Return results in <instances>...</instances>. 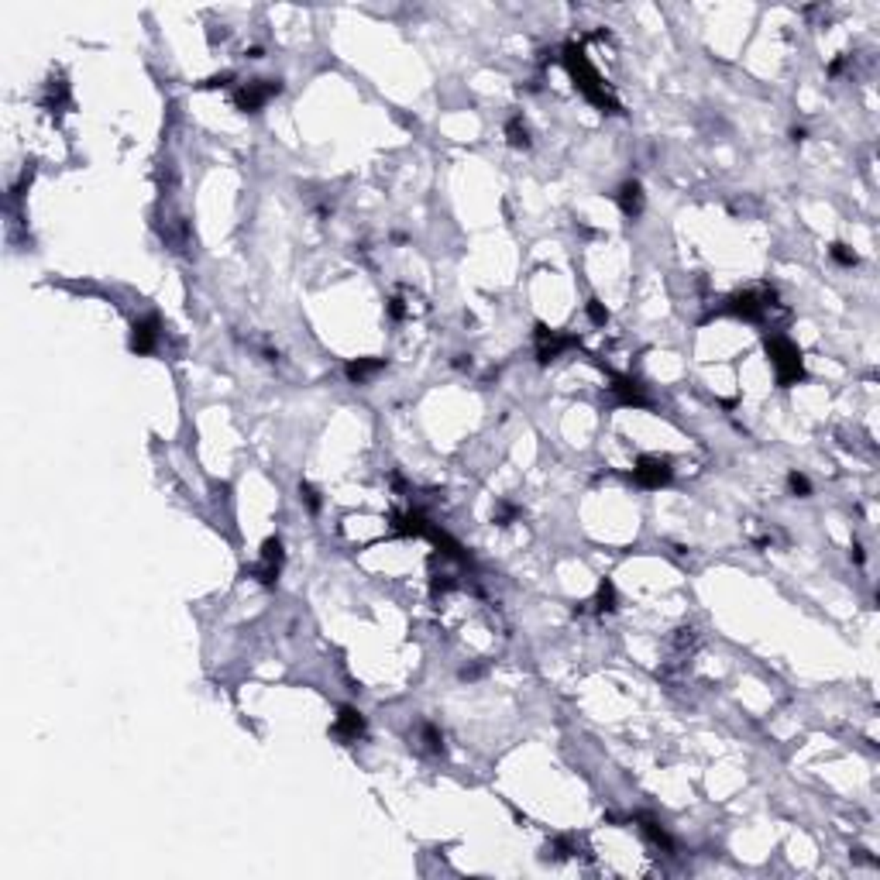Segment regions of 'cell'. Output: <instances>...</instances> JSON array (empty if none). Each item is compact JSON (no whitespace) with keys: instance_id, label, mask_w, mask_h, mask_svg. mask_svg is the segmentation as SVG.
<instances>
[{"instance_id":"9","label":"cell","mask_w":880,"mask_h":880,"mask_svg":"<svg viewBox=\"0 0 880 880\" xmlns=\"http://www.w3.org/2000/svg\"><path fill=\"white\" fill-rule=\"evenodd\" d=\"M361 733H365V719H361V712L351 708V705H341L337 722H334V736H337L341 743H358V736H361Z\"/></svg>"},{"instance_id":"11","label":"cell","mask_w":880,"mask_h":880,"mask_svg":"<svg viewBox=\"0 0 880 880\" xmlns=\"http://www.w3.org/2000/svg\"><path fill=\"white\" fill-rule=\"evenodd\" d=\"M633 822H637V829L643 832V835L650 839V842H653V846H657V849H664V853H671V849H674V839L667 835V829H664L660 822L653 819V815H637Z\"/></svg>"},{"instance_id":"1","label":"cell","mask_w":880,"mask_h":880,"mask_svg":"<svg viewBox=\"0 0 880 880\" xmlns=\"http://www.w3.org/2000/svg\"><path fill=\"white\" fill-rule=\"evenodd\" d=\"M564 65H568V72H571L575 86L585 93L595 107H602V111H609V114H619V104L612 100V93L605 90L602 76L595 72V65L585 59V52H582L578 45H564Z\"/></svg>"},{"instance_id":"2","label":"cell","mask_w":880,"mask_h":880,"mask_svg":"<svg viewBox=\"0 0 880 880\" xmlns=\"http://www.w3.org/2000/svg\"><path fill=\"white\" fill-rule=\"evenodd\" d=\"M767 354H770L774 371H777V382H781L784 389H791V385H798V382L805 378L801 351H798V344L787 341L784 334H770V337H767Z\"/></svg>"},{"instance_id":"20","label":"cell","mask_w":880,"mask_h":880,"mask_svg":"<svg viewBox=\"0 0 880 880\" xmlns=\"http://www.w3.org/2000/svg\"><path fill=\"white\" fill-rule=\"evenodd\" d=\"M588 317H591V323L605 327V320H609V310H605V306H602V303L591 296V299H588Z\"/></svg>"},{"instance_id":"3","label":"cell","mask_w":880,"mask_h":880,"mask_svg":"<svg viewBox=\"0 0 880 880\" xmlns=\"http://www.w3.org/2000/svg\"><path fill=\"white\" fill-rule=\"evenodd\" d=\"M282 90V83L279 79H251V83H244L241 90L234 93V104L237 111H244V114H258L275 93Z\"/></svg>"},{"instance_id":"14","label":"cell","mask_w":880,"mask_h":880,"mask_svg":"<svg viewBox=\"0 0 880 880\" xmlns=\"http://www.w3.org/2000/svg\"><path fill=\"white\" fill-rule=\"evenodd\" d=\"M506 138L513 148H529V127L523 124V118H513L506 124Z\"/></svg>"},{"instance_id":"13","label":"cell","mask_w":880,"mask_h":880,"mask_svg":"<svg viewBox=\"0 0 880 880\" xmlns=\"http://www.w3.org/2000/svg\"><path fill=\"white\" fill-rule=\"evenodd\" d=\"M69 104V86L62 83V79H52L49 86H45V107L49 111H59Z\"/></svg>"},{"instance_id":"8","label":"cell","mask_w":880,"mask_h":880,"mask_svg":"<svg viewBox=\"0 0 880 880\" xmlns=\"http://www.w3.org/2000/svg\"><path fill=\"white\" fill-rule=\"evenodd\" d=\"M612 399L619 403V406H646L650 399H646V389L637 382V378H630V375H616L612 378Z\"/></svg>"},{"instance_id":"15","label":"cell","mask_w":880,"mask_h":880,"mask_svg":"<svg viewBox=\"0 0 880 880\" xmlns=\"http://www.w3.org/2000/svg\"><path fill=\"white\" fill-rule=\"evenodd\" d=\"M419 733H423V746H426L430 753H440V750H444V736H440V729H437L433 722H423Z\"/></svg>"},{"instance_id":"23","label":"cell","mask_w":880,"mask_h":880,"mask_svg":"<svg viewBox=\"0 0 880 880\" xmlns=\"http://www.w3.org/2000/svg\"><path fill=\"white\" fill-rule=\"evenodd\" d=\"M389 317H392V320H403V317H406V306H403V299H399V296H392V299H389Z\"/></svg>"},{"instance_id":"16","label":"cell","mask_w":880,"mask_h":880,"mask_svg":"<svg viewBox=\"0 0 880 880\" xmlns=\"http://www.w3.org/2000/svg\"><path fill=\"white\" fill-rule=\"evenodd\" d=\"M595 609H598V612H612V609H616V585H612V582H602V585H598Z\"/></svg>"},{"instance_id":"22","label":"cell","mask_w":880,"mask_h":880,"mask_svg":"<svg viewBox=\"0 0 880 880\" xmlns=\"http://www.w3.org/2000/svg\"><path fill=\"white\" fill-rule=\"evenodd\" d=\"M509 520H516V509H513V506H506V502H499V506H495V523H502V527H506Z\"/></svg>"},{"instance_id":"7","label":"cell","mask_w":880,"mask_h":880,"mask_svg":"<svg viewBox=\"0 0 880 880\" xmlns=\"http://www.w3.org/2000/svg\"><path fill=\"white\" fill-rule=\"evenodd\" d=\"M571 344H575V337H561L557 330L536 323V358H540V365H550L554 358H561V351L571 348Z\"/></svg>"},{"instance_id":"25","label":"cell","mask_w":880,"mask_h":880,"mask_svg":"<svg viewBox=\"0 0 880 880\" xmlns=\"http://www.w3.org/2000/svg\"><path fill=\"white\" fill-rule=\"evenodd\" d=\"M454 368H471V358L468 354H458V358H454Z\"/></svg>"},{"instance_id":"12","label":"cell","mask_w":880,"mask_h":880,"mask_svg":"<svg viewBox=\"0 0 880 880\" xmlns=\"http://www.w3.org/2000/svg\"><path fill=\"white\" fill-rule=\"evenodd\" d=\"M382 368H385V361H382V358H358V361L348 365V378L358 382V385H365V382H368L371 375H378Z\"/></svg>"},{"instance_id":"19","label":"cell","mask_w":880,"mask_h":880,"mask_svg":"<svg viewBox=\"0 0 880 880\" xmlns=\"http://www.w3.org/2000/svg\"><path fill=\"white\" fill-rule=\"evenodd\" d=\"M787 485H791V492H794V495H801V499H808V495H812V481H808L805 474H798V471H791V474H787Z\"/></svg>"},{"instance_id":"17","label":"cell","mask_w":880,"mask_h":880,"mask_svg":"<svg viewBox=\"0 0 880 880\" xmlns=\"http://www.w3.org/2000/svg\"><path fill=\"white\" fill-rule=\"evenodd\" d=\"M829 255H832V258H835L839 265H846V269H853V265L860 262V258H856V251H853L849 244H842V241H835V244L829 248Z\"/></svg>"},{"instance_id":"4","label":"cell","mask_w":880,"mask_h":880,"mask_svg":"<svg viewBox=\"0 0 880 880\" xmlns=\"http://www.w3.org/2000/svg\"><path fill=\"white\" fill-rule=\"evenodd\" d=\"M279 571H282V540L279 536H269L265 547H262V561L251 568V575L262 582V585H275L279 582Z\"/></svg>"},{"instance_id":"18","label":"cell","mask_w":880,"mask_h":880,"mask_svg":"<svg viewBox=\"0 0 880 880\" xmlns=\"http://www.w3.org/2000/svg\"><path fill=\"white\" fill-rule=\"evenodd\" d=\"M299 499L306 502V509H310V513H320V492H317L310 481H299Z\"/></svg>"},{"instance_id":"6","label":"cell","mask_w":880,"mask_h":880,"mask_svg":"<svg viewBox=\"0 0 880 880\" xmlns=\"http://www.w3.org/2000/svg\"><path fill=\"white\" fill-rule=\"evenodd\" d=\"M633 478H637V485L640 488H660V485H667L671 481V465L664 461V458H640L637 461V468H633Z\"/></svg>"},{"instance_id":"26","label":"cell","mask_w":880,"mask_h":880,"mask_svg":"<svg viewBox=\"0 0 880 880\" xmlns=\"http://www.w3.org/2000/svg\"><path fill=\"white\" fill-rule=\"evenodd\" d=\"M853 561L863 564V547H860V543H853Z\"/></svg>"},{"instance_id":"5","label":"cell","mask_w":880,"mask_h":880,"mask_svg":"<svg viewBox=\"0 0 880 880\" xmlns=\"http://www.w3.org/2000/svg\"><path fill=\"white\" fill-rule=\"evenodd\" d=\"M159 337H162V323H159L155 313L134 320V327H131V348L138 354H152L159 348Z\"/></svg>"},{"instance_id":"24","label":"cell","mask_w":880,"mask_h":880,"mask_svg":"<svg viewBox=\"0 0 880 880\" xmlns=\"http://www.w3.org/2000/svg\"><path fill=\"white\" fill-rule=\"evenodd\" d=\"M805 138H808V131H805V127H791V141H794V145H801Z\"/></svg>"},{"instance_id":"10","label":"cell","mask_w":880,"mask_h":880,"mask_svg":"<svg viewBox=\"0 0 880 880\" xmlns=\"http://www.w3.org/2000/svg\"><path fill=\"white\" fill-rule=\"evenodd\" d=\"M616 203H619V210H623L626 217H640V210H643V186H640L637 179H626V182L616 189Z\"/></svg>"},{"instance_id":"21","label":"cell","mask_w":880,"mask_h":880,"mask_svg":"<svg viewBox=\"0 0 880 880\" xmlns=\"http://www.w3.org/2000/svg\"><path fill=\"white\" fill-rule=\"evenodd\" d=\"M231 79H234V72H221V76L203 79V83H200V90H221V86H231Z\"/></svg>"}]
</instances>
